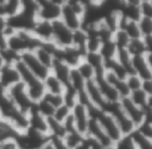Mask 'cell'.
<instances>
[{
    "label": "cell",
    "instance_id": "obj_26",
    "mask_svg": "<svg viewBox=\"0 0 152 149\" xmlns=\"http://www.w3.org/2000/svg\"><path fill=\"white\" fill-rule=\"evenodd\" d=\"M72 47H75L83 56L87 53V33L84 30L80 28L72 32Z\"/></svg>",
    "mask_w": 152,
    "mask_h": 149
},
{
    "label": "cell",
    "instance_id": "obj_34",
    "mask_svg": "<svg viewBox=\"0 0 152 149\" xmlns=\"http://www.w3.org/2000/svg\"><path fill=\"white\" fill-rule=\"evenodd\" d=\"M138 26H139L141 38L152 37V18L140 17L138 20Z\"/></svg>",
    "mask_w": 152,
    "mask_h": 149
},
{
    "label": "cell",
    "instance_id": "obj_29",
    "mask_svg": "<svg viewBox=\"0 0 152 149\" xmlns=\"http://www.w3.org/2000/svg\"><path fill=\"white\" fill-rule=\"evenodd\" d=\"M18 132L5 119L0 118V142L6 140H15Z\"/></svg>",
    "mask_w": 152,
    "mask_h": 149
},
{
    "label": "cell",
    "instance_id": "obj_12",
    "mask_svg": "<svg viewBox=\"0 0 152 149\" xmlns=\"http://www.w3.org/2000/svg\"><path fill=\"white\" fill-rule=\"evenodd\" d=\"M119 104L122 109V111L126 114V116L131 119V122L134 124L135 129L146 119V112L140 109L139 106H137L128 97L126 98H121L119 101Z\"/></svg>",
    "mask_w": 152,
    "mask_h": 149
},
{
    "label": "cell",
    "instance_id": "obj_43",
    "mask_svg": "<svg viewBox=\"0 0 152 149\" xmlns=\"http://www.w3.org/2000/svg\"><path fill=\"white\" fill-rule=\"evenodd\" d=\"M75 149H90V148H89V145L87 144V142H86V141H84V138H83V141H82V142H81V143H80Z\"/></svg>",
    "mask_w": 152,
    "mask_h": 149
},
{
    "label": "cell",
    "instance_id": "obj_37",
    "mask_svg": "<svg viewBox=\"0 0 152 149\" xmlns=\"http://www.w3.org/2000/svg\"><path fill=\"white\" fill-rule=\"evenodd\" d=\"M125 82H126V85H127L129 92H133V91H137V90L141 89V82L142 80L135 74H128L125 78Z\"/></svg>",
    "mask_w": 152,
    "mask_h": 149
},
{
    "label": "cell",
    "instance_id": "obj_22",
    "mask_svg": "<svg viewBox=\"0 0 152 149\" xmlns=\"http://www.w3.org/2000/svg\"><path fill=\"white\" fill-rule=\"evenodd\" d=\"M83 59L94 69L95 78L102 76L103 72L106 71V69H104V60H103V58L101 57V54L99 52H88V53L84 54Z\"/></svg>",
    "mask_w": 152,
    "mask_h": 149
},
{
    "label": "cell",
    "instance_id": "obj_27",
    "mask_svg": "<svg viewBox=\"0 0 152 149\" xmlns=\"http://www.w3.org/2000/svg\"><path fill=\"white\" fill-rule=\"evenodd\" d=\"M116 51H118V48H116L115 44L113 43V40L112 39H108V40L102 41L101 47L99 50V53L101 54V57L103 58L104 61H108V60L115 59Z\"/></svg>",
    "mask_w": 152,
    "mask_h": 149
},
{
    "label": "cell",
    "instance_id": "obj_15",
    "mask_svg": "<svg viewBox=\"0 0 152 149\" xmlns=\"http://www.w3.org/2000/svg\"><path fill=\"white\" fill-rule=\"evenodd\" d=\"M55 58L63 61L69 67L75 69L83 60L84 56L81 52H78L75 47L69 46V47H65V48H57V51L55 53Z\"/></svg>",
    "mask_w": 152,
    "mask_h": 149
},
{
    "label": "cell",
    "instance_id": "obj_28",
    "mask_svg": "<svg viewBox=\"0 0 152 149\" xmlns=\"http://www.w3.org/2000/svg\"><path fill=\"white\" fill-rule=\"evenodd\" d=\"M126 50H127V52L129 53V56H131V57L144 56L145 53H147V52H148L141 38L129 40V43H128V45H127Z\"/></svg>",
    "mask_w": 152,
    "mask_h": 149
},
{
    "label": "cell",
    "instance_id": "obj_44",
    "mask_svg": "<svg viewBox=\"0 0 152 149\" xmlns=\"http://www.w3.org/2000/svg\"><path fill=\"white\" fill-rule=\"evenodd\" d=\"M5 64H6V63H5V59H4V57H2V54H1V52H0V70L5 66Z\"/></svg>",
    "mask_w": 152,
    "mask_h": 149
},
{
    "label": "cell",
    "instance_id": "obj_30",
    "mask_svg": "<svg viewBox=\"0 0 152 149\" xmlns=\"http://www.w3.org/2000/svg\"><path fill=\"white\" fill-rule=\"evenodd\" d=\"M84 136H82L81 134H78L76 130L74 131H69V132H65V135L63 136L62 141L63 143L65 144L66 148L69 149H75L82 141H83Z\"/></svg>",
    "mask_w": 152,
    "mask_h": 149
},
{
    "label": "cell",
    "instance_id": "obj_10",
    "mask_svg": "<svg viewBox=\"0 0 152 149\" xmlns=\"http://www.w3.org/2000/svg\"><path fill=\"white\" fill-rule=\"evenodd\" d=\"M19 61L37 78L44 80L48 74L50 73V70L46 69L44 65L40 64V61L37 59L36 54L33 51H28V52H24L19 56Z\"/></svg>",
    "mask_w": 152,
    "mask_h": 149
},
{
    "label": "cell",
    "instance_id": "obj_39",
    "mask_svg": "<svg viewBox=\"0 0 152 149\" xmlns=\"http://www.w3.org/2000/svg\"><path fill=\"white\" fill-rule=\"evenodd\" d=\"M139 13H140V17L152 18V1L151 0L140 1L139 2Z\"/></svg>",
    "mask_w": 152,
    "mask_h": 149
},
{
    "label": "cell",
    "instance_id": "obj_21",
    "mask_svg": "<svg viewBox=\"0 0 152 149\" xmlns=\"http://www.w3.org/2000/svg\"><path fill=\"white\" fill-rule=\"evenodd\" d=\"M95 82H96V84H97V86H99V89H100V91H101V93H102V96H103V98H104V101H106L107 104L119 103V101H120L119 95L116 93V91L109 84H107L103 80L102 76L96 77L95 78Z\"/></svg>",
    "mask_w": 152,
    "mask_h": 149
},
{
    "label": "cell",
    "instance_id": "obj_1",
    "mask_svg": "<svg viewBox=\"0 0 152 149\" xmlns=\"http://www.w3.org/2000/svg\"><path fill=\"white\" fill-rule=\"evenodd\" d=\"M14 66H15L18 73H19L20 82L25 86V90L27 92L28 98L32 101L33 104H36L45 95V89H44L43 80L37 78L36 76H33L19 60H17L14 63Z\"/></svg>",
    "mask_w": 152,
    "mask_h": 149
},
{
    "label": "cell",
    "instance_id": "obj_14",
    "mask_svg": "<svg viewBox=\"0 0 152 149\" xmlns=\"http://www.w3.org/2000/svg\"><path fill=\"white\" fill-rule=\"evenodd\" d=\"M59 20L62 21L63 25H65L69 30L72 32L76 30H80L82 27V17L78 15L69 5L66 1L62 2L61 6V17Z\"/></svg>",
    "mask_w": 152,
    "mask_h": 149
},
{
    "label": "cell",
    "instance_id": "obj_41",
    "mask_svg": "<svg viewBox=\"0 0 152 149\" xmlns=\"http://www.w3.org/2000/svg\"><path fill=\"white\" fill-rule=\"evenodd\" d=\"M141 90L150 97H152V79L141 82Z\"/></svg>",
    "mask_w": 152,
    "mask_h": 149
},
{
    "label": "cell",
    "instance_id": "obj_19",
    "mask_svg": "<svg viewBox=\"0 0 152 149\" xmlns=\"http://www.w3.org/2000/svg\"><path fill=\"white\" fill-rule=\"evenodd\" d=\"M30 32L42 44L51 43V40H52V22L44 21V20H37Z\"/></svg>",
    "mask_w": 152,
    "mask_h": 149
},
{
    "label": "cell",
    "instance_id": "obj_42",
    "mask_svg": "<svg viewBox=\"0 0 152 149\" xmlns=\"http://www.w3.org/2000/svg\"><path fill=\"white\" fill-rule=\"evenodd\" d=\"M50 143L53 147V149H69L65 147L62 138H50Z\"/></svg>",
    "mask_w": 152,
    "mask_h": 149
},
{
    "label": "cell",
    "instance_id": "obj_16",
    "mask_svg": "<svg viewBox=\"0 0 152 149\" xmlns=\"http://www.w3.org/2000/svg\"><path fill=\"white\" fill-rule=\"evenodd\" d=\"M86 136H88V137L95 140L96 142H99L104 149H109V148H112V147L115 145V144L108 138V136L104 134V131L102 130V128L100 127V124L97 123V121L94 119V118H90V121H89Z\"/></svg>",
    "mask_w": 152,
    "mask_h": 149
},
{
    "label": "cell",
    "instance_id": "obj_40",
    "mask_svg": "<svg viewBox=\"0 0 152 149\" xmlns=\"http://www.w3.org/2000/svg\"><path fill=\"white\" fill-rule=\"evenodd\" d=\"M0 149H19L15 140H6L0 142Z\"/></svg>",
    "mask_w": 152,
    "mask_h": 149
},
{
    "label": "cell",
    "instance_id": "obj_4",
    "mask_svg": "<svg viewBox=\"0 0 152 149\" xmlns=\"http://www.w3.org/2000/svg\"><path fill=\"white\" fill-rule=\"evenodd\" d=\"M5 92H6L7 98L11 101V103H12L19 111H21V112H24V114L27 115V114L33 109L34 104H33L32 101L28 98L27 92H26V90H25V86H24V84H23L21 82H19V83H17L15 85L11 86V88H10L8 90H6Z\"/></svg>",
    "mask_w": 152,
    "mask_h": 149
},
{
    "label": "cell",
    "instance_id": "obj_20",
    "mask_svg": "<svg viewBox=\"0 0 152 149\" xmlns=\"http://www.w3.org/2000/svg\"><path fill=\"white\" fill-rule=\"evenodd\" d=\"M70 71H71V67H69L66 64H64L63 61H61L56 58H55V60L51 65V69H50V73L53 74L65 88L69 86Z\"/></svg>",
    "mask_w": 152,
    "mask_h": 149
},
{
    "label": "cell",
    "instance_id": "obj_6",
    "mask_svg": "<svg viewBox=\"0 0 152 149\" xmlns=\"http://www.w3.org/2000/svg\"><path fill=\"white\" fill-rule=\"evenodd\" d=\"M63 0H39L37 1V20H44L49 22H53L59 20L61 17V6Z\"/></svg>",
    "mask_w": 152,
    "mask_h": 149
},
{
    "label": "cell",
    "instance_id": "obj_33",
    "mask_svg": "<svg viewBox=\"0 0 152 149\" xmlns=\"http://www.w3.org/2000/svg\"><path fill=\"white\" fill-rule=\"evenodd\" d=\"M112 40H113V43L115 44V46H116L118 50H124V48L127 47V45H128V43H129L131 39L127 37V34H126L122 30L119 28V30H116V31L113 33Z\"/></svg>",
    "mask_w": 152,
    "mask_h": 149
},
{
    "label": "cell",
    "instance_id": "obj_8",
    "mask_svg": "<svg viewBox=\"0 0 152 149\" xmlns=\"http://www.w3.org/2000/svg\"><path fill=\"white\" fill-rule=\"evenodd\" d=\"M152 52H147L144 56L132 57L131 66L133 74L138 76L141 80L152 79Z\"/></svg>",
    "mask_w": 152,
    "mask_h": 149
},
{
    "label": "cell",
    "instance_id": "obj_7",
    "mask_svg": "<svg viewBox=\"0 0 152 149\" xmlns=\"http://www.w3.org/2000/svg\"><path fill=\"white\" fill-rule=\"evenodd\" d=\"M49 141L50 138L48 136L34 132L30 129L21 134H18V136L15 137V142L19 149H40Z\"/></svg>",
    "mask_w": 152,
    "mask_h": 149
},
{
    "label": "cell",
    "instance_id": "obj_9",
    "mask_svg": "<svg viewBox=\"0 0 152 149\" xmlns=\"http://www.w3.org/2000/svg\"><path fill=\"white\" fill-rule=\"evenodd\" d=\"M71 119L75 127V130L81 134L82 136H86L87 128L90 121V115H89V108L86 104H82L77 102L72 108H71Z\"/></svg>",
    "mask_w": 152,
    "mask_h": 149
},
{
    "label": "cell",
    "instance_id": "obj_35",
    "mask_svg": "<svg viewBox=\"0 0 152 149\" xmlns=\"http://www.w3.org/2000/svg\"><path fill=\"white\" fill-rule=\"evenodd\" d=\"M33 108H34L42 116H44L45 118H51V117L53 116L55 110H56L53 106H51V105H50L46 101H44L43 98H42L39 102H37Z\"/></svg>",
    "mask_w": 152,
    "mask_h": 149
},
{
    "label": "cell",
    "instance_id": "obj_36",
    "mask_svg": "<svg viewBox=\"0 0 152 149\" xmlns=\"http://www.w3.org/2000/svg\"><path fill=\"white\" fill-rule=\"evenodd\" d=\"M70 114H71V109H70L69 106H66L65 104H63V105L58 106V108L55 110L53 116H52L51 118H53L55 121H57V122H59V123H63L66 118H69Z\"/></svg>",
    "mask_w": 152,
    "mask_h": 149
},
{
    "label": "cell",
    "instance_id": "obj_23",
    "mask_svg": "<svg viewBox=\"0 0 152 149\" xmlns=\"http://www.w3.org/2000/svg\"><path fill=\"white\" fill-rule=\"evenodd\" d=\"M119 28L122 30L131 40L132 39H139V38H141V34H140V31H139V26H138V21L137 20L126 19V18H124L121 15Z\"/></svg>",
    "mask_w": 152,
    "mask_h": 149
},
{
    "label": "cell",
    "instance_id": "obj_25",
    "mask_svg": "<svg viewBox=\"0 0 152 149\" xmlns=\"http://www.w3.org/2000/svg\"><path fill=\"white\" fill-rule=\"evenodd\" d=\"M128 98L137 105L139 106L140 109H142L144 111L147 110V109H152V97L147 96L141 89L140 90H137V91H133L129 93Z\"/></svg>",
    "mask_w": 152,
    "mask_h": 149
},
{
    "label": "cell",
    "instance_id": "obj_13",
    "mask_svg": "<svg viewBox=\"0 0 152 149\" xmlns=\"http://www.w3.org/2000/svg\"><path fill=\"white\" fill-rule=\"evenodd\" d=\"M84 95L88 102V105L99 110H103L107 105L95 79L94 80H89L86 83V88H84Z\"/></svg>",
    "mask_w": 152,
    "mask_h": 149
},
{
    "label": "cell",
    "instance_id": "obj_38",
    "mask_svg": "<svg viewBox=\"0 0 152 149\" xmlns=\"http://www.w3.org/2000/svg\"><path fill=\"white\" fill-rule=\"evenodd\" d=\"M44 101H46L51 106H53L55 109H57L58 106L64 104L63 101V95H50V93H45L43 97Z\"/></svg>",
    "mask_w": 152,
    "mask_h": 149
},
{
    "label": "cell",
    "instance_id": "obj_18",
    "mask_svg": "<svg viewBox=\"0 0 152 149\" xmlns=\"http://www.w3.org/2000/svg\"><path fill=\"white\" fill-rule=\"evenodd\" d=\"M28 129L38 132L40 135H45L49 137V128H48V118L42 116L34 108L27 114ZM50 138V137H49Z\"/></svg>",
    "mask_w": 152,
    "mask_h": 149
},
{
    "label": "cell",
    "instance_id": "obj_2",
    "mask_svg": "<svg viewBox=\"0 0 152 149\" xmlns=\"http://www.w3.org/2000/svg\"><path fill=\"white\" fill-rule=\"evenodd\" d=\"M42 43L37 40L31 32L27 31H17L10 37H7V46L6 48L11 52L20 56L24 52L34 51Z\"/></svg>",
    "mask_w": 152,
    "mask_h": 149
},
{
    "label": "cell",
    "instance_id": "obj_45",
    "mask_svg": "<svg viewBox=\"0 0 152 149\" xmlns=\"http://www.w3.org/2000/svg\"><path fill=\"white\" fill-rule=\"evenodd\" d=\"M40 149H53V147L51 145V143H50V141H49V142H48L43 148H40Z\"/></svg>",
    "mask_w": 152,
    "mask_h": 149
},
{
    "label": "cell",
    "instance_id": "obj_3",
    "mask_svg": "<svg viewBox=\"0 0 152 149\" xmlns=\"http://www.w3.org/2000/svg\"><path fill=\"white\" fill-rule=\"evenodd\" d=\"M88 108H89L90 118L96 119L97 123L100 124V127L102 128V130L104 131V134L108 136V138L114 144H118L122 140L124 136H122L116 122L112 117V115L108 114L107 111H103V110H99V109H95L91 106H88Z\"/></svg>",
    "mask_w": 152,
    "mask_h": 149
},
{
    "label": "cell",
    "instance_id": "obj_32",
    "mask_svg": "<svg viewBox=\"0 0 152 149\" xmlns=\"http://www.w3.org/2000/svg\"><path fill=\"white\" fill-rule=\"evenodd\" d=\"M135 149H152V140L142 136L141 134H139L137 130L129 135Z\"/></svg>",
    "mask_w": 152,
    "mask_h": 149
},
{
    "label": "cell",
    "instance_id": "obj_17",
    "mask_svg": "<svg viewBox=\"0 0 152 149\" xmlns=\"http://www.w3.org/2000/svg\"><path fill=\"white\" fill-rule=\"evenodd\" d=\"M19 82L20 77L14 64H5V66L0 70V89L6 91Z\"/></svg>",
    "mask_w": 152,
    "mask_h": 149
},
{
    "label": "cell",
    "instance_id": "obj_31",
    "mask_svg": "<svg viewBox=\"0 0 152 149\" xmlns=\"http://www.w3.org/2000/svg\"><path fill=\"white\" fill-rule=\"evenodd\" d=\"M76 71L80 73V76L84 79V82H89V80H94L95 79V71L94 69L83 59L76 67Z\"/></svg>",
    "mask_w": 152,
    "mask_h": 149
},
{
    "label": "cell",
    "instance_id": "obj_11",
    "mask_svg": "<svg viewBox=\"0 0 152 149\" xmlns=\"http://www.w3.org/2000/svg\"><path fill=\"white\" fill-rule=\"evenodd\" d=\"M51 43L57 48H65L72 45V31L63 25L61 20H56L52 22Z\"/></svg>",
    "mask_w": 152,
    "mask_h": 149
},
{
    "label": "cell",
    "instance_id": "obj_5",
    "mask_svg": "<svg viewBox=\"0 0 152 149\" xmlns=\"http://www.w3.org/2000/svg\"><path fill=\"white\" fill-rule=\"evenodd\" d=\"M103 111H107L108 114L112 115V117L114 118V121L116 122L121 134L124 137L132 135L135 131V127L134 124L131 122V119L126 116V114L122 111L121 106L119 103H113V104H107L106 108L103 109Z\"/></svg>",
    "mask_w": 152,
    "mask_h": 149
},
{
    "label": "cell",
    "instance_id": "obj_24",
    "mask_svg": "<svg viewBox=\"0 0 152 149\" xmlns=\"http://www.w3.org/2000/svg\"><path fill=\"white\" fill-rule=\"evenodd\" d=\"M44 84V89H45V93H50V95H63L65 91V86L51 73L48 74V77L43 80Z\"/></svg>",
    "mask_w": 152,
    "mask_h": 149
}]
</instances>
